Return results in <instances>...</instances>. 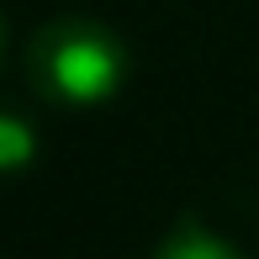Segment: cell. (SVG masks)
Wrapping results in <instances>:
<instances>
[{
  "label": "cell",
  "mask_w": 259,
  "mask_h": 259,
  "mask_svg": "<svg viewBox=\"0 0 259 259\" xmlns=\"http://www.w3.org/2000/svg\"><path fill=\"white\" fill-rule=\"evenodd\" d=\"M27 74L58 106H101L127 79V48L90 16H53L27 42Z\"/></svg>",
  "instance_id": "1"
},
{
  "label": "cell",
  "mask_w": 259,
  "mask_h": 259,
  "mask_svg": "<svg viewBox=\"0 0 259 259\" xmlns=\"http://www.w3.org/2000/svg\"><path fill=\"white\" fill-rule=\"evenodd\" d=\"M148 259H243V254L233 249L217 228H206L201 217H175L169 233L154 243Z\"/></svg>",
  "instance_id": "2"
},
{
  "label": "cell",
  "mask_w": 259,
  "mask_h": 259,
  "mask_svg": "<svg viewBox=\"0 0 259 259\" xmlns=\"http://www.w3.org/2000/svg\"><path fill=\"white\" fill-rule=\"evenodd\" d=\"M32 159H37V133H32V122H21L16 111L0 106V175H21Z\"/></svg>",
  "instance_id": "3"
},
{
  "label": "cell",
  "mask_w": 259,
  "mask_h": 259,
  "mask_svg": "<svg viewBox=\"0 0 259 259\" xmlns=\"http://www.w3.org/2000/svg\"><path fill=\"white\" fill-rule=\"evenodd\" d=\"M0 58H6V16H0Z\"/></svg>",
  "instance_id": "4"
}]
</instances>
